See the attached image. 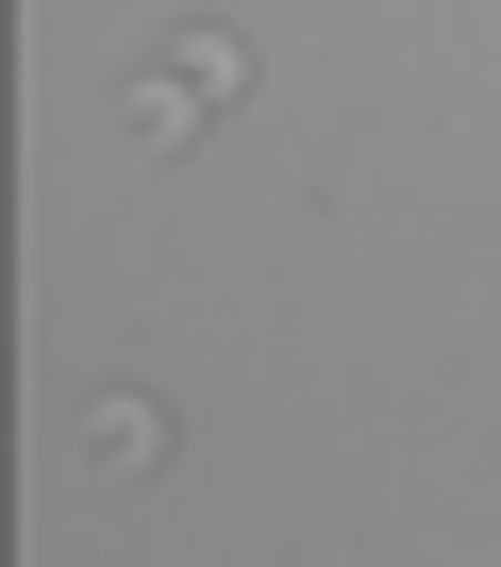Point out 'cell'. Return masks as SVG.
Here are the masks:
<instances>
[{
  "mask_svg": "<svg viewBox=\"0 0 501 567\" xmlns=\"http://www.w3.org/2000/svg\"><path fill=\"white\" fill-rule=\"evenodd\" d=\"M84 451H101V467H151L167 434H151V401H101V417H84Z\"/></svg>",
  "mask_w": 501,
  "mask_h": 567,
  "instance_id": "obj_2",
  "label": "cell"
},
{
  "mask_svg": "<svg viewBox=\"0 0 501 567\" xmlns=\"http://www.w3.org/2000/svg\"><path fill=\"white\" fill-rule=\"evenodd\" d=\"M217 84H234V51H217V34H201V51H184V68H167V51H151V68H134V134H151V151H184V134H201V117H217Z\"/></svg>",
  "mask_w": 501,
  "mask_h": 567,
  "instance_id": "obj_1",
  "label": "cell"
}]
</instances>
